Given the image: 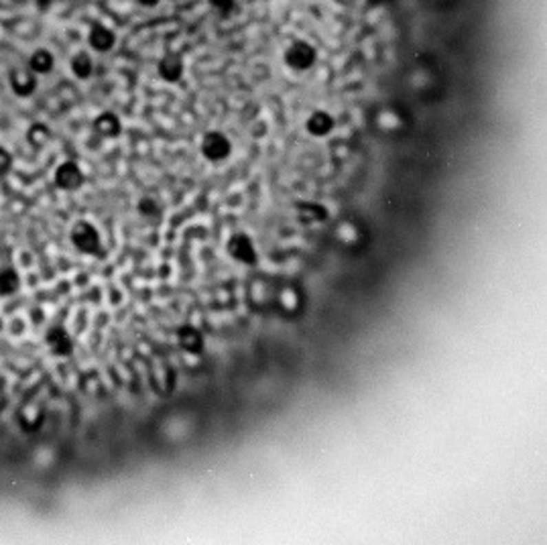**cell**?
Returning a JSON list of instances; mask_svg holds the SVG:
<instances>
[{"mask_svg": "<svg viewBox=\"0 0 547 545\" xmlns=\"http://www.w3.org/2000/svg\"><path fill=\"white\" fill-rule=\"evenodd\" d=\"M88 45L98 53H108L116 45V35L110 27L96 23V25H92L90 33H88Z\"/></svg>", "mask_w": 547, "mask_h": 545, "instance_id": "8fae6325", "label": "cell"}, {"mask_svg": "<svg viewBox=\"0 0 547 545\" xmlns=\"http://www.w3.org/2000/svg\"><path fill=\"white\" fill-rule=\"evenodd\" d=\"M383 120H387V125H383L380 129H385L387 133H391V131H395L397 127H401V120H399V116H397L393 110H385V112H380L378 122H383Z\"/></svg>", "mask_w": 547, "mask_h": 545, "instance_id": "44dd1931", "label": "cell"}, {"mask_svg": "<svg viewBox=\"0 0 547 545\" xmlns=\"http://www.w3.org/2000/svg\"><path fill=\"white\" fill-rule=\"evenodd\" d=\"M226 250L234 261H238L242 265H255L257 263V248H255L248 234H242V232L232 234L228 244H226Z\"/></svg>", "mask_w": 547, "mask_h": 545, "instance_id": "277c9868", "label": "cell"}, {"mask_svg": "<svg viewBox=\"0 0 547 545\" xmlns=\"http://www.w3.org/2000/svg\"><path fill=\"white\" fill-rule=\"evenodd\" d=\"M10 167H12V157H10V153H8L4 147H0V178H4V175L10 171Z\"/></svg>", "mask_w": 547, "mask_h": 545, "instance_id": "7402d4cb", "label": "cell"}, {"mask_svg": "<svg viewBox=\"0 0 547 545\" xmlns=\"http://www.w3.org/2000/svg\"><path fill=\"white\" fill-rule=\"evenodd\" d=\"M53 55L47 51V49H37L31 57H29V67L35 72V74H49L53 70Z\"/></svg>", "mask_w": 547, "mask_h": 545, "instance_id": "e0dca14e", "label": "cell"}, {"mask_svg": "<svg viewBox=\"0 0 547 545\" xmlns=\"http://www.w3.org/2000/svg\"><path fill=\"white\" fill-rule=\"evenodd\" d=\"M53 180H55V185H57L59 189H63V191H74V189L82 187V183H84V171L80 169L78 163H74V161H65V163H61V165L55 169Z\"/></svg>", "mask_w": 547, "mask_h": 545, "instance_id": "5b68a950", "label": "cell"}, {"mask_svg": "<svg viewBox=\"0 0 547 545\" xmlns=\"http://www.w3.org/2000/svg\"><path fill=\"white\" fill-rule=\"evenodd\" d=\"M45 344L47 348H49V352L53 354V356H69L72 352H74V342H72V336L63 330V328H59V325H55V328H51L49 332L45 334Z\"/></svg>", "mask_w": 547, "mask_h": 545, "instance_id": "52a82bcc", "label": "cell"}, {"mask_svg": "<svg viewBox=\"0 0 547 545\" xmlns=\"http://www.w3.org/2000/svg\"><path fill=\"white\" fill-rule=\"evenodd\" d=\"M69 67H72V74L78 80H88L92 74H94V61H92L90 53H86V51L76 53L72 57V61H69Z\"/></svg>", "mask_w": 547, "mask_h": 545, "instance_id": "9a60e30c", "label": "cell"}, {"mask_svg": "<svg viewBox=\"0 0 547 545\" xmlns=\"http://www.w3.org/2000/svg\"><path fill=\"white\" fill-rule=\"evenodd\" d=\"M37 74L31 70V67H19V70H12L10 72V88L17 96H31L35 88H37Z\"/></svg>", "mask_w": 547, "mask_h": 545, "instance_id": "30bf717a", "label": "cell"}, {"mask_svg": "<svg viewBox=\"0 0 547 545\" xmlns=\"http://www.w3.org/2000/svg\"><path fill=\"white\" fill-rule=\"evenodd\" d=\"M283 63L295 74H305L318 63V49L305 39H293L283 49Z\"/></svg>", "mask_w": 547, "mask_h": 545, "instance_id": "6da1fadb", "label": "cell"}, {"mask_svg": "<svg viewBox=\"0 0 547 545\" xmlns=\"http://www.w3.org/2000/svg\"><path fill=\"white\" fill-rule=\"evenodd\" d=\"M157 72H159V76H161L165 82H169V84L180 82L183 78V72H185L183 57L180 53H165V55L159 59Z\"/></svg>", "mask_w": 547, "mask_h": 545, "instance_id": "9c48e42d", "label": "cell"}, {"mask_svg": "<svg viewBox=\"0 0 547 545\" xmlns=\"http://www.w3.org/2000/svg\"><path fill=\"white\" fill-rule=\"evenodd\" d=\"M94 133L104 138H114L122 133V122L116 114L112 112H102L96 120H94Z\"/></svg>", "mask_w": 547, "mask_h": 545, "instance_id": "4fadbf2b", "label": "cell"}, {"mask_svg": "<svg viewBox=\"0 0 547 545\" xmlns=\"http://www.w3.org/2000/svg\"><path fill=\"white\" fill-rule=\"evenodd\" d=\"M49 129H47L45 125H41V122H37V125H33L31 129H29V133H27V140L33 145V147H45L47 140H49Z\"/></svg>", "mask_w": 547, "mask_h": 545, "instance_id": "d6986e66", "label": "cell"}, {"mask_svg": "<svg viewBox=\"0 0 547 545\" xmlns=\"http://www.w3.org/2000/svg\"><path fill=\"white\" fill-rule=\"evenodd\" d=\"M69 238H72V244H74L80 253H84V255H98L100 244H102L98 230L94 228V224L86 222V220L74 224Z\"/></svg>", "mask_w": 547, "mask_h": 545, "instance_id": "3957f363", "label": "cell"}, {"mask_svg": "<svg viewBox=\"0 0 547 545\" xmlns=\"http://www.w3.org/2000/svg\"><path fill=\"white\" fill-rule=\"evenodd\" d=\"M334 127H336V120H334V116H332L330 112H325V110H314V112L308 116V120H305V131H308V135L316 136V138L328 136L332 131H334Z\"/></svg>", "mask_w": 547, "mask_h": 545, "instance_id": "7c38bea8", "label": "cell"}, {"mask_svg": "<svg viewBox=\"0 0 547 545\" xmlns=\"http://www.w3.org/2000/svg\"><path fill=\"white\" fill-rule=\"evenodd\" d=\"M208 4L212 10H216L222 17H228L236 8V0H208Z\"/></svg>", "mask_w": 547, "mask_h": 545, "instance_id": "ffe728a7", "label": "cell"}, {"mask_svg": "<svg viewBox=\"0 0 547 545\" xmlns=\"http://www.w3.org/2000/svg\"><path fill=\"white\" fill-rule=\"evenodd\" d=\"M138 6H142V8H155V6H159V2L161 0H135Z\"/></svg>", "mask_w": 547, "mask_h": 545, "instance_id": "603a6c76", "label": "cell"}, {"mask_svg": "<svg viewBox=\"0 0 547 545\" xmlns=\"http://www.w3.org/2000/svg\"><path fill=\"white\" fill-rule=\"evenodd\" d=\"M138 214H140V218H144L147 222H153V224H157V222H161V218H163V208H161V204L157 202V200H153V197H142L140 202H138Z\"/></svg>", "mask_w": 547, "mask_h": 545, "instance_id": "2e32d148", "label": "cell"}, {"mask_svg": "<svg viewBox=\"0 0 547 545\" xmlns=\"http://www.w3.org/2000/svg\"><path fill=\"white\" fill-rule=\"evenodd\" d=\"M149 381L159 395H169L175 387V372L167 363H155L151 366Z\"/></svg>", "mask_w": 547, "mask_h": 545, "instance_id": "8992f818", "label": "cell"}, {"mask_svg": "<svg viewBox=\"0 0 547 545\" xmlns=\"http://www.w3.org/2000/svg\"><path fill=\"white\" fill-rule=\"evenodd\" d=\"M43 419H45V409L41 407L37 401H29L17 411V421H19L21 429H25V431H37L41 427Z\"/></svg>", "mask_w": 547, "mask_h": 545, "instance_id": "ba28073f", "label": "cell"}, {"mask_svg": "<svg viewBox=\"0 0 547 545\" xmlns=\"http://www.w3.org/2000/svg\"><path fill=\"white\" fill-rule=\"evenodd\" d=\"M21 281L14 269L10 267H0V297H8L12 293H17Z\"/></svg>", "mask_w": 547, "mask_h": 545, "instance_id": "ac0fdd59", "label": "cell"}, {"mask_svg": "<svg viewBox=\"0 0 547 545\" xmlns=\"http://www.w3.org/2000/svg\"><path fill=\"white\" fill-rule=\"evenodd\" d=\"M178 340H180V346H182L185 352H189V354H200L202 348H204V338H202V334L193 325H183V328H180Z\"/></svg>", "mask_w": 547, "mask_h": 545, "instance_id": "5bb4252c", "label": "cell"}, {"mask_svg": "<svg viewBox=\"0 0 547 545\" xmlns=\"http://www.w3.org/2000/svg\"><path fill=\"white\" fill-rule=\"evenodd\" d=\"M200 151L202 155L212 161V163H222L226 161L232 153V142L224 133H218V131H210L208 135H204L202 138V145H200Z\"/></svg>", "mask_w": 547, "mask_h": 545, "instance_id": "7a4b0ae2", "label": "cell"}]
</instances>
